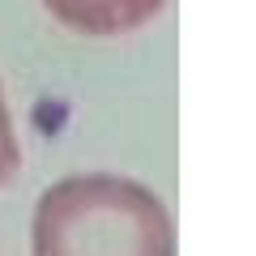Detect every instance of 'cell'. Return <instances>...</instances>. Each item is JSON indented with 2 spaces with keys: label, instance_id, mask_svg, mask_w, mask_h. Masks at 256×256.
I'll use <instances>...</instances> for the list:
<instances>
[{
  "label": "cell",
  "instance_id": "6da1fadb",
  "mask_svg": "<svg viewBox=\"0 0 256 256\" xmlns=\"http://www.w3.org/2000/svg\"><path fill=\"white\" fill-rule=\"evenodd\" d=\"M34 256H175V222L146 184L68 175L34 205Z\"/></svg>",
  "mask_w": 256,
  "mask_h": 256
},
{
  "label": "cell",
  "instance_id": "3957f363",
  "mask_svg": "<svg viewBox=\"0 0 256 256\" xmlns=\"http://www.w3.org/2000/svg\"><path fill=\"white\" fill-rule=\"evenodd\" d=\"M13 166H18V132H13V111L4 102V90H0V184L9 180Z\"/></svg>",
  "mask_w": 256,
  "mask_h": 256
},
{
  "label": "cell",
  "instance_id": "7a4b0ae2",
  "mask_svg": "<svg viewBox=\"0 0 256 256\" xmlns=\"http://www.w3.org/2000/svg\"><path fill=\"white\" fill-rule=\"evenodd\" d=\"M162 4L166 0H43V9L77 34H128Z\"/></svg>",
  "mask_w": 256,
  "mask_h": 256
}]
</instances>
